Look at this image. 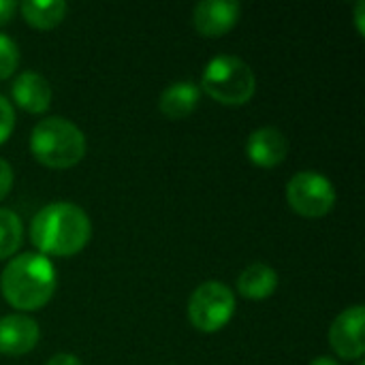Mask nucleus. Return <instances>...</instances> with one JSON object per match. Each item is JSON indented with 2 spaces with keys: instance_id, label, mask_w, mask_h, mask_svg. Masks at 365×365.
Returning a JSON list of instances; mask_svg holds the SVG:
<instances>
[{
  "instance_id": "obj_5",
  "label": "nucleus",
  "mask_w": 365,
  "mask_h": 365,
  "mask_svg": "<svg viewBox=\"0 0 365 365\" xmlns=\"http://www.w3.org/2000/svg\"><path fill=\"white\" fill-rule=\"evenodd\" d=\"M235 312L233 291L216 280L203 282L195 289L188 299V319L190 325L203 334H214L222 329Z\"/></svg>"
},
{
  "instance_id": "obj_18",
  "label": "nucleus",
  "mask_w": 365,
  "mask_h": 365,
  "mask_svg": "<svg viewBox=\"0 0 365 365\" xmlns=\"http://www.w3.org/2000/svg\"><path fill=\"white\" fill-rule=\"evenodd\" d=\"M11 186H13V169L4 158H0V201L11 192Z\"/></svg>"
},
{
  "instance_id": "obj_22",
  "label": "nucleus",
  "mask_w": 365,
  "mask_h": 365,
  "mask_svg": "<svg viewBox=\"0 0 365 365\" xmlns=\"http://www.w3.org/2000/svg\"><path fill=\"white\" fill-rule=\"evenodd\" d=\"M310 365H340L336 359H331V357H327V355H323V357H317L314 361Z\"/></svg>"
},
{
  "instance_id": "obj_20",
  "label": "nucleus",
  "mask_w": 365,
  "mask_h": 365,
  "mask_svg": "<svg viewBox=\"0 0 365 365\" xmlns=\"http://www.w3.org/2000/svg\"><path fill=\"white\" fill-rule=\"evenodd\" d=\"M45 365H83L75 355H71V353H58V355H53L49 361Z\"/></svg>"
},
{
  "instance_id": "obj_16",
  "label": "nucleus",
  "mask_w": 365,
  "mask_h": 365,
  "mask_svg": "<svg viewBox=\"0 0 365 365\" xmlns=\"http://www.w3.org/2000/svg\"><path fill=\"white\" fill-rule=\"evenodd\" d=\"M19 66V47L17 43L0 32V79H6Z\"/></svg>"
},
{
  "instance_id": "obj_4",
  "label": "nucleus",
  "mask_w": 365,
  "mask_h": 365,
  "mask_svg": "<svg viewBox=\"0 0 365 365\" xmlns=\"http://www.w3.org/2000/svg\"><path fill=\"white\" fill-rule=\"evenodd\" d=\"M199 88L220 105L240 107L255 96L257 79L242 58L222 53L205 64Z\"/></svg>"
},
{
  "instance_id": "obj_12",
  "label": "nucleus",
  "mask_w": 365,
  "mask_h": 365,
  "mask_svg": "<svg viewBox=\"0 0 365 365\" xmlns=\"http://www.w3.org/2000/svg\"><path fill=\"white\" fill-rule=\"evenodd\" d=\"M201 98V88L195 81H173L169 83L158 98V109L169 120L188 118Z\"/></svg>"
},
{
  "instance_id": "obj_9",
  "label": "nucleus",
  "mask_w": 365,
  "mask_h": 365,
  "mask_svg": "<svg viewBox=\"0 0 365 365\" xmlns=\"http://www.w3.org/2000/svg\"><path fill=\"white\" fill-rule=\"evenodd\" d=\"M38 325L26 314L0 317V353L6 357H19L30 353L38 342Z\"/></svg>"
},
{
  "instance_id": "obj_8",
  "label": "nucleus",
  "mask_w": 365,
  "mask_h": 365,
  "mask_svg": "<svg viewBox=\"0 0 365 365\" xmlns=\"http://www.w3.org/2000/svg\"><path fill=\"white\" fill-rule=\"evenodd\" d=\"M242 4L235 0H203L192 11V26L199 34L216 38L235 28Z\"/></svg>"
},
{
  "instance_id": "obj_10",
  "label": "nucleus",
  "mask_w": 365,
  "mask_h": 365,
  "mask_svg": "<svg viewBox=\"0 0 365 365\" xmlns=\"http://www.w3.org/2000/svg\"><path fill=\"white\" fill-rule=\"evenodd\" d=\"M246 154L248 158L263 169H274L278 167L287 154H289V141L282 130L274 126H263L250 133L246 141Z\"/></svg>"
},
{
  "instance_id": "obj_19",
  "label": "nucleus",
  "mask_w": 365,
  "mask_h": 365,
  "mask_svg": "<svg viewBox=\"0 0 365 365\" xmlns=\"http://www.w3.org/2000/svg\"><path fill=\"white\" fill-rule=\"evenodd\" d=\"M15 11H17V2L15 0H0V26L11 21Z\"/></svg>"
},
{
  "instance_id": "obj_1",
  "label": "nucleus",
  "mask_w": 365,
  "mask_h": 365,
  "mask_svg": "<svg viewBox=\"0 0 365 365\" xmlns=\"http://www.w3.org/2000/svg\"><path fill=\"white\" fill-rule=\"evenodd\" d=\"M92 237L88 214L68 201L45 205L30 222V242L43 257H73L86 248Z\"/></svg>"
},
{
  "instance_id": "obj_21",
  "label": "nucleus",
  "mask_w": 365,
  "mask_h": 365,
  "mask_svg": "<svg viewBox=\"0 0 365 365\" xmlns=\"http://www.w3.org/2000/svg\"><path fill=\"white\" fill-rule=\"evenodd\" d=\"M364 13H365V2L364 0H359V2L355 4V24H357V30H359V34H364L365 32Z\"/></svg>"
},
{
  "instance_id": "obj_14",
  "label": "nucleus",
  "mask_w": 365,
  "mask_h": 365,
  "mask_svg": "<svg viewBox=\"0 0 365 365\" xmlns=\"http://www.w3.org/2000/svg\"><path fill=\"white\" fill-rule=\"evenodd\" d=\"M19 11L30 26L38 30H51L64 19L66 2L64 0H28L19 6Z\"/></svg>"
},
{
  "instance_id": "obj_23",
  "label": "nucleus",
  "mask_w": 365,
  "mask_h": 365,
  "mask_svg": "<svg viewBox=\"0 0 365 365\" xmlns=\"http://www.w3.org/2000/svg\"><path fill=\"white\" fill-rule=\"evenodd\" d=\"M357 365H365V364H364V361H361V359H359V364H357Z\"/></svg>"
},
{
  "instance_id": "obj_11",
  "label": "nucleus",
  "mask_w": 365,
  "mask_h": 365,
  "mask_svg": "<svg viewBox=\"0 0 365 365\" xmlns=\"http://www.w3.org/2000/svg\"><path fill=\"white\" fill-rule=\"evenodd\" d=\"M11 96L24 111L43 113L51 105V86L41 73L24 71L15 77L11 86Z\"/></svg>"
},
{
  "instance_id": "obj_3",
  "label": "nucleus",
  "mask_w": 365,
  "mask_h": 365,
  "mask_svg": "<svg viewBox=\"0 0 365 365\" xmlns=\"http://www.w3.org/2000/svg\"><path fill=\"white\" fill-rule=\"evenodd\" d=\"M30 152L49 169H71L86 154V135L71 120L51 115L32 128Z\"/></svg>"
},
{
  "instance_id": "obj_13",
  "label": "nucleus",
  "mask_w": 365,
  "mask_h": 365,
  "mask_svg": "<svg viewBox=\"0 0 365 365\" xmlns=\"http://www.w3.org/2000/svg\"><path fill=\"white\" fill-rule=\"evenodd\" d=\"M278 287V274L265 263L248 265L237 278V291L246 299H267Z\"/></svg>"
},
{
  "instance_id": "obj_7",
  "label": "nucleus",
  "mask_w": 365,
  "mask_h": 365,
  "mask_svg": "<svg viewBox=\"0 0 365 365\" xmlns=\"http://www.w3.org/2000/svg\"><path fill=\"white\" fill-rule=\"evenodd\" d=\"M365 310L361 304L346 308L329 327V344L342 359H361L365 353L364 342Z\"/></svg>"
},
{
  "instance_id": "obj_15",
  "label": "nucleus",
  "mask_w": 365,
  "mask_h": 365,
  "mask_svg": "<svg viewBox=\"0 0 365 365\" xmlns=\"http://www.w3.org/2000/svg\"><path fill=\"white\" fill-rule=\"evenodd\" d=\"M24 227L15 212L0 207V261L13 257L21 246Z\"/></svg>"
},
{
  "instance_id": "obj_6",
  "label": "nucleus",
  "mask_w": 365,
  "mask_h": 365,
  "mask_svg": "<svg viewBox=\"0 0 365 365\" xmlns=\"http://www.w3.org/2000/svg\"><path fill=\"white\" fill-rule=\"evenodd\" d=\"M287 201L295 214L304 218H321L334 210L336 188L325 175L317 171H302L289 180Z\"/></svg>"
},
{
  "instance_id": "obj_17",
  "label": "nucleus",
  "mask_w": 365,
  "mask_h": 365,
  "mask_svg": "<svg viewBox=\"0 0 365 365\" xmlns=\"http://www.w3.org/2000/svg\"><path fill=\"white\" fill-rule=\"evenodd\" d=\"M15 128V111L13 105L0 94V143H4Z\"/></svg>"
},
{
  "instance_id": "obj_2",
  "label": "nucleus",
  "mask_w": 365,
  "mask_h": 365,
  "mask_svg": "<svg viewBox=\"0 0 365 365\" xmlns=\"http://www.w3.org/2000/svg\"><path fill=\"white\" fill-rule=\"evenodd\" d=\"M58 287L53 263L38 252L11 257L0 276L2 297L19 312H34L49 304Z\"/></svg>"
}]
</instances>
